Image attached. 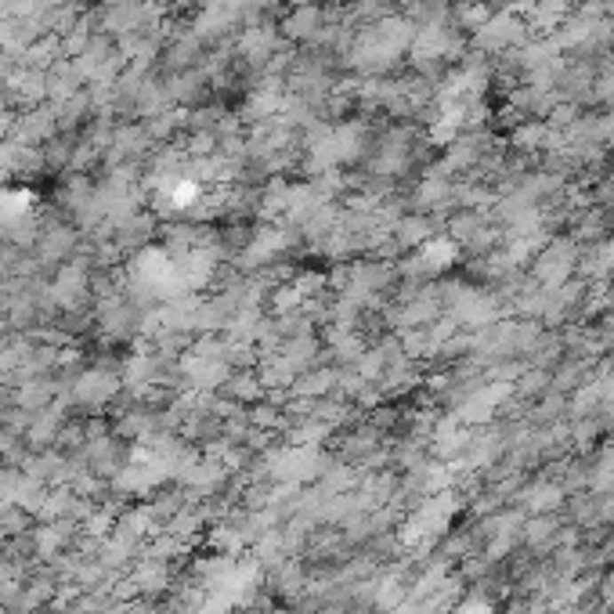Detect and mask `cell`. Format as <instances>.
Here are the masks:
<instances>
[{
  "label": "cell",
  "mask_w": 614,
  "mask_h": 614,
  "mask_svg": "<svg viewBox=\"0 0 614 614\" xmlns=\"http://www.w3.org/2000/svg\"><path fill=\"white\" fill-rule=\"evenodd\" d=\"M322 26V19H318V8H300L297 15H290V22H286V33L290 36H297V40H304V36H311L315 29Z\"/></svg>",
  "instance_id": "cell-1"
}]
</instances>
